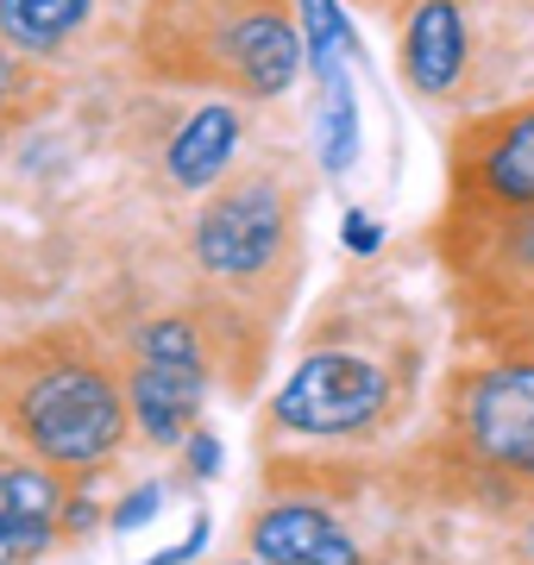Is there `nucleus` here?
Listing matches in <instances>:
<instances>
[{"label":"nucleus","mask_w":534,"mask_h":565,"mask_svg":"<svg viewBox=\"0 0 534 565\" xmlns=\"http://www.w3.org/2000/svg\"><path fill=\"white\" fill-rule=\"evenodd\" d=\"M120 396L95 364L51 359L20 384L13 427L44 465H95L120 446Z\"/></svg>","instance_id":"obj_1"},{"label":"nucleus","mask_w":534,"mask_h":565,"mask_svg":"<svg viewBox=\"0 0 534 565\" xmlns=\"http://www.w3.org/2000/svg\"><path fill=\"white\" fill-rule=\"evenodd\" d=\"M391 403V384H384V371L365 359H352V352H314L289 371V384L277 390V427L289 434H314V440H340V434H359L384 415Z\"/></svg>","instance_id":"obj_2"},{"label":"nucleus","mask_w":534,"mask_h":565,"mask_svg":"<svg viewBox=\"0 0 534 565\" xmlns=\"http://www.w3.org/2000/svg\"><path fill=\"white\" fill-rule=\"evenodd\" d=\"M284 245V202L270 182H246L195 221V258L214 277H258Z\"/></svg>","instance_id":"obj_3"},{"label":"nucleus","mask_w":534,"mask_h":565,"mask_svg":"<svg viewBox=\"0 0 534 565\" xmlns=\"http://www.w3.org/2000/svg\"><path fill=\"white\" fill-rule=\"evenodd\" d=\"M214 39H221L214 70L226 82H239L246 95H284L289 82H296V70H302V57H309L302 32L289 25V13L277 0H252L239 13H226Z\"/></svg>","instance_id":"obj_4"},{"label":"nucleus","mask_w":534,"mask_h":565,"mask_svg":"<svg viewBox=\"0 0 534 565\" xmlns=\"http://www.w3.org/2000/svg\"><path fill=\"white\" fill-rule=\"evenodd\" d=\"M466 434L491 465L534 478V364L491 371L466 403Z\"/></svg>","instance_id":"obj_5"},{"label":"nucleus","mask_w":534,"mask_h":565,"mask_svg":"<svg viewBox=\"0 0 534 565\" xmlns=\"http://www.w3.org/2000/svg\"><path fill=\"white\" fill-rule=\"evenodd\" d=\"M252 546L265 565H359V546L340 534V522L309 503L265 509L252 527Z\"/></svg>","instance_id":"obj_6"},{"label":"nucleus","mask_w":534,"mask_h":565,"mask_svg":"<svg viewBox=\"0 0 534 565\" xmlns=\"http://www.w3.org/2000/svg\"><path fill=\"white\" fill-rule=\"evenodd\" d=\"M132 415L139 427L151 434L158 446H177L195 422V408H202V364H158V359H139L132 371Z\"/></svg>","instance_id":"obj_7"},{"label":"nucleus","mask_w":534,"mask_h":565,"mask_svg":"<svg viewBox=\"0 0 534 565\" xmlns=\"http://www.w3.org/2000/svg\"><path fill=\"white\" fill-rule=\"evenodd\" d=\"M403 70L421 95H447L466 70V13L452 0H421L403 39Z\"/></svg>","instance_id":"obj_8"},{"label":"nucleus","mask_w":534,"mask_h":565,"mask_svg":"<svg viewBox=\"0 0 534 565\" xmlns=\"http://www.w3.org/2000/svg\"><path fill=\"white\" fill-rule=\"evenodd\" d=\"M57 534V484L44 471H0V565H25Z\"/></svg>","instance_id":"obj_9"},{"label":"nucleus","mask_w":534,"mask_h":565,"mask_svg":"<svg viewBox=\"0 0 534 565\" xmlns=\"http://www.w3.org/2000/svg\"><path fill=\"white\" fill-rule=\"evenodd\" d=\"M466 182H478L503 207H534V107H522V114L496 126V139L466 170Z\"/></svg>","instance_id":"obj_10"},{"label":"nucleus","mask_w":534,"mask_h":565,"mask_svg":"<svg viewBox=\"0 0 534 565\" xmlns=\"http://www.w3.org/2000/svg\"><path fill=\"white\" fill-rule=\"evenodd\" d=\"M233 145H239V114L233 107H202V114H189L183 132L170 139V182H183V189H207V182L226 170L233 158Z\"/></svg>","instance_id":"obj_11"},{"label":"nucleus","mask_w":534,"mask_h":565,"mask_svg":"<svg viewBox=\"0 0 534 565\" xmlns=\"http://www.w3.org/2000/svg\"><path fill=\"white\" fill-rule=\"evenodd\" d=\"M88 13L95 0H0V39L20 51H57Z\"/></svg>","instance_id":"obj_12"},{"label":"nucleus","mask_w":534,"mask_h":565,"mask_svg":"<svg viewBox=\"0 0 534 565\" xmlns=\"http://www.w3.org/2000/svg\"><path fill=\"white\" fill-rule=\"evenodd\" d=\"M302 7V51H309L314 76L321 82H340L346 76V13L340 0H296Z\"/></svg>","instance_id":"obj_13"},{"label":"nucleus","mask_w":534,"mask_h":565,"mask_svg":"<svg viewBox=\"0 0 534 565\" xmlns=\"http://www.w3.org/2000/svg\"><path fill=\"white\" fill-rule=\"evenodd\" d=\"M352 158H359V107H352V82L340 76L321 95V170L346 177Z\"/></svg>","instance_id":"obj_14"},{"label":"nucleus","mask_w":534,"mask_h":565,"mask_svg":"<svg viewBox=\"0 0 534 565\" xmlns=\"http://www.w3.org/2000/svg\"><path fill=\"white\" fill-rule=\"evenodd\" d=\"M139 352L158 364H202V352H195V327L189 321H158L139 333Z\"/></svg>","instance_id":"obj_15"},{"label":"nucleus","mask_w":534,"mask_h":565,"mask_svg":"<svg viewBox=\"0 0 534 565\" xmlns=\"http://www.w3.org/2000/svg\"><path fill=\"white\" fill-rule=\"evenodd\" d=\"M158 503H164V484H145L132 490L120 509H114V534H132V527H145L151 515H158Z\"/></svg>","instance_id":"obj_16"},{"label":"nucleus","mask_w":534,"mask_h":565,"mask_svg":"<svg viewBox=\"0 0 534 565\" xmlns=\"http://www.w3.org/2000/svg\"><path fill=\"white\" fill-rule=\"evenodd\" d=\"M340 233H346V252H359V258H365V252H377V239H384V226L371 221L365 207H352L346 221H340Z\"/></svg>","instance_id":"obj_17"},{"label":"nucleus","mask_w":534,"mask_h":565,"mask_svg":"<svg viewBox=\"0 0 534 565\" xmlns=\"http://www.w3.org/2000/svg\"><path fill=\"white\" fill-rule=\"evenodd\" d=\"M189 471L195 478H214L221 471V440L214 434H189Z\"/></svg>","instance_id":"obj_18"},{"label":"nucleus","mask_w":534,"mask_h":565,"mask_svg":"<svg viewBox=\"0 0 534 565\" xmlns=\"http://www.w3.org/2000/svg\"><path fill=\"white\" fill-rule=\"evenodd\" d=\"M202 546H207V515H202L195 527H189V541H177L170 553H158V559H145V565H189L195 553H202Z\"/></svg>","instance_id":"obj_19"},{"label":"nucleus","mask_w":534,"mask_h":565,"mask_svg":"<svg viewBox=\"0 0 534 565\" xmlns=\"http://www.w3.org/2000/svg\"><path fill=\"white\" fill-rule=\"evenodd\" d=\"M7 88H13V63H7V51H0V102H7Z\"/></svg>","instance_id":"obj_20"},{"label":"nucleus","mask_w":534,"mask_h":565,"mask_svg":"<svg viewBox=\"0 0 534 565\" xmlns=\"http://www.w3.org/2000/svg\"><path fill=\"white\" fill-rule=\"evenodd\" d=\"M233 565H239V559H233ZM246 565H252V559H246Z\"/></svg>","instance_id":"obj_21"}]
</instances>
